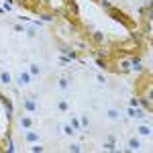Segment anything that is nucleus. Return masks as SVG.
I'll list each match as a JSON object with an SVG mask.
<instances>
[{
    "instance_id": "a211bd4d",
    "label": "nucleus",
    "mask_w": 153,
    "mask_h": 153,
    "mask_svg": "<svg viewBox=\"0 0 153 153\" xmlns=\"http://www.w3.org/2000/svg\"><path fill=\"white\" fill-rule=\"evenodd\" d=\"M31 151L41 153V151H45V147H43V145H41V141H39V143H33V145H31Z\"/></svg>"
},
{
    "instance_id": "ddd939ff",
    "label": "nucleus",
    "mask_w": 153,
    "mask_h": 153,
    "mask_svg": "<svg viewBox=\"0 0 153 153\" xmlns=\"http://www.w3.org/2000/svg\"><path fill=\"white\" fill-rule=\"evenodd\" d=\"M59 131H61V135H65V137H74V135H76V131H74V127H71L70 123H61V125H59Z\"/></svg>"
},
{
    "instance_id": "9b49d317",
    "label": "nucleus",
    "mask_w": 153,
    "mask_h": 153,
    "mask_svg": "<svg viewBox=\"0 0 153 153\" xmlns=\"http://www.w3.org/2000/svg\"><path fill=\"white\" fill-rule=\"evenodd\" d=\"M27 70H29V74H31L33 78H41V74H43V70H41V63H37V61L27 63Z\"/></svg>"
},
{
    "instance_id": "0eeeda50",
    "label": "nucleus",
    "mask_w": 153,
    "mask_h": 153,
    "mask_svg": "<svg viewBox=\"0 0 153 153\" xmlns=\"http://www.w3.org/2000/svg\"><path fill=\"white\" fill-rule=\"evenodd\" d=\"M104 114H106V120H110V123H118V120H120V117H123V114H120V110H118L117 106H108Z\"/></svg>"
},
{
    "instance_id": "f3484780",
    "label": "nucleus",
    "mask_w": 153,
    "mask_h": 153,
    "mask_svg": "<svg viewBox=\"0 0 153 153\" xmlns=\"http://www.w3.org/2000/svg\"><path fill=\"white\" fill-rule=\"evenodd\" d=\"M25 35L29 37V39H33V37H37V29L35 27H27L25 29Z\"/></svg>"
},
{
    "instance_id": "aec40b11",
    "label": "nucleus",
    "mask_w": 153,
    "mask_h": 153,
    "mask_svg": "<svg viewBox=\"0 0 153 153\" xmlns=\"http://www.w3.org/2000/svg\"><path fill=\"white\" fill-rule=\"evenodd\" d=\"M25 29H27V27H23V25H14V31H16V33H25Z\"/></svg>"
},
{
    "instance_id": "f257e3e1",
    "label": "nucleus",
    "mask_w": 153,
    "mask_h": 153,
    "mask_svg": "<svg viewBox=\"0 0 153 153\" xmlns=\"http://www.w3.org/2000/svg\"><path fill=\"white\" fill-rule=\"evenodd\" d=\"M14 80H16V84H19L21 88H27V86H31V84H33L35 78H33V76L29 74V70L25 68V70H19L16 74H14Z\"/></svg>"
},
{
    "instance_id": "1a4fd4ad",
    "label": "nucleus",
    "mask_w": 153,
    "mask_h": 153,
    "mask_svg": "<svg viewBox=\"0 0 153 153\" xmlns=\"http://www.w3.org/2000/svg\"><path fill=\"white\" fill-rule=\"evenodd\" d=\"M55 108H57L59 114H68V112H70V102H68V98H57V100H55Z\"/></svg>"
},
{
    "instance_id": "9d476101",
    "label": "nucleus",
    "mask_w": 153,
    "mask_h": 153,
    "mask_svg": "<svg viewBox=\"0 0 153 153\" xmlns=\"http://www.w3.org/2000/svg\"><path fill=\"white\" fill-rule=\"evenodd\" d=\"M23 135H25V141L29 143V145H33V143H39V141H41V135H39L37 131H33V129L25 131Z\"/></svg>"
},
{
    "instance_id": "dca6fc26",
    "label": "nucleus",
    "mask_w": 153,
    "mask_h": 153,
    "mask_svg": "<svg viewBox=\"0 0 153 153\" xmlns=\"http://www.w3.org/2000/svg\"><path fill=\"white\" fill-rule=\"evenodd\" d=\"M68 151L80 153V151H82V145H80V143H70V145H68Z\"/></svg>"
},
{
    "instance_id": "6e6552de",
    "label": "nucleus",
    "mask_w": 153,
    "mask_h": 153,
    "mask_svg": "<svg viewBox=\"0 0 153 153\" xmlns=\"http://www.w3.org/2000/svg\"><path fill=\"white\" fill-rule=\"evenodd\" d=\"M137 135H139L141 139H151V125H149V123H141V125L137 127Z\"/></svg>"
},
{
    "instance_id": "4468645a",
    "label": "nucleus",
    "mask_w": 153,
    "mask_h": 153,
    "mask_svg": "<svg viewBox=\"0 0 153 153\" xmlns=\"http://www.w3.org/2000/svg\"><path fill=\"white\" fill-rule=\"evenodd\" d=\"M68 114H70V112H68ZM68 123L74 127V131H76V133H80V131H82V125H80V118H78V114H70Z\"/></svg>"
},
{
    "instance_id": "7ed1b4c3",
    "label": "nucleus",
    "mask_w": 153,
    "mask_h": 153,
    "mask_svg": "<svg viewBox=\"0 0 153 153\" xmlns=\"http://www.w3.org/2000/svg\"><path fill=\"white\" fill-rule=\"evenodd\" d=\"M127 149L129 151H141L143 149V139L135 133V135H129V139H127Z\"/></svg>"
},
{
    "instance_id": "2eb2a0df",
    "label": "nucleus",
    "mask_w": 153,
    "mask_h": 153,
    "mask_svg": "<svg viewBox=\"0 0 153 153\" xmlns=\"http://www.w3.org/2000/svg\"><path fill=\"white\" fill-rule=\"evenodd\" d=\"M80 125H82V131H88L90 129V125H92V123H90V117H88V112H82V114H80Z\"/></svg>"
},
{
    "instance_id": "412c9836",
    "label": "nucleus",
    "mask_w": 153,
    "mask_h": 153,
    "mask_svg": "<svg viewBox=\"0 0 153 153\" xmlns=\"http://www.w3.org/2000/svg\"><path fill=\"white\" fill-rule=\"evenodd\" d=\"M94 39L96 41H102V33H94Z\"/></svg>"
},
{
    "instance_id": "f03ea898",
    "label": "nucleus",
    "mask_w": 153,
    "mask_h": 153,
    "mask_svg": "<svg viewBox=\"0 0 153 153\" xmlns=\"http://www.w3.org/2000/svg\"><path fill=\"white\" fill-rule=\"evenodd\" d=\"M23 108H25V112H29V114H35L37 112V96L35 94H27L23 98Z\"/></svg>"
},
{
    "instance_id": "39448f33",
    "label": "nucleus",
    "mask_w": 153,
    "mask_h": 153,
    "mask_svg": "<svg viewBox=\"0 0 153 153\" xmlns=\"http://www.w3.org/2000/svg\"><path fill=\"white\" fill-rule=\"evenodd\" d=\"M55 86H57V90L61 92V94H65V92L71 88V78L70 76H59L57 82H55Z\"/></svg>"
},
{
    "instance_id": "f8f14e48",
    "label": "nucleus",
    "mask_w": 153,
    "mask_h": 153,
    "mask_svg": "<svg viewBox=\"0 0 153 153\" xmlns=\"http://www.w3.org/2000/svg\"><path fill=\"white\" fill-rule=\"evenodd\" d=\"M102 149H104V151H117V137H114L112 133L108 135L106 143H102Z\"/></svg>"
},
{
    "instance_id": "20e7f679",
    "label": "nucleus",
    "mask_w": 153,
    "mask_h": 153,
    "mask_svg": "<svg viewBox=\"0 0 153 153\" xmlns=\"http://www.w3.org/2000/svg\"><path fill=\"white\" fill-rule=\"evenodd\" d=\"M33 125H35V123H33V114H29V112H27V114H21V117H19V131H29V129H33Z\"/></svg>"
},
{
    "instance_id": "423d86ee",
    "label": "nucleus",
    "mask_w": 153,
    "mask_h": 153,
    "mask_svg": "<svg viewBox=\"0 0 153 153\" xmlns=\"http://www.w3.org/2000/svg\"><path fill=\"white\" fill-rule=\"evenodd\" d=\"M14 82V74L10 70H6V68H0V84L2 86H10Z\"/></svg>"
},
{
    "instance_id": "6ab92c4d",
    "label": "nucleus",
    "mask_w": 153,
    "mask_h": 153,
    "mask_svg": "<svg viewBox=\"0 0 153 153\" xmlns=\"http://www.w3.org/2000/svg\"><path fill=\"white\" fill-rule=\"evenodd\" d=\"M96 82L98 84H106V76H98V74H96Z\"/></svg>"
}]
</instances>
